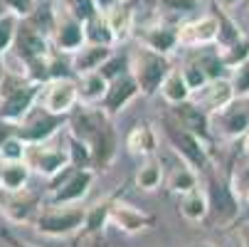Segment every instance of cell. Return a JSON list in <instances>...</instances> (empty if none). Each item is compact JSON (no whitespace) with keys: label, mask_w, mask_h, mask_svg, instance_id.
<instances>
[{"label":"cell","mask_w":249,"mask_h":247,"mask_svg":"<svg viewBox=\"0 0 249 247\" xmlns=\"http://www.w3.org/2000/svg\"><path fill=\"white\" fill-rule=\"evenodd\" d=\"M67 129L72 136L82 138L84 144H89L91 149V161L94 168H109L116 161L119 153V133L114 129L111 116L106 114L101 107H87V104H79V107L69 114Z\"/></svg>","instance_id":"obj_1"},{"label":"cell","mask_w":249,"mask_h":247,"mask_svg":"<svg viewBox=\"0 0 249 247\" xmlns=\"http://www.w3.org/2000/svg\"><path fill=\"white\" fill-rule=\"evenodd\" d=\"M202 186L210 200V223L215 228H230L239 220L242 213V198L234 193L232 183L227 175H222L220 171H215V166L207 168L202 173Z\"/></svg>","instance_id":"obj_2"},{"label":"cell","mask_w":249,"mask_h":247,"mask_svg":"<svg viewBox=\"0 0 249 247\" xmlns=\"http://www.w3.org/2000/svg\"><path fill=\"white\" fill-rule=\"evenodd\" d=\"M170 69H173L170 55L156 52L146 45H138L131 52V75L136 77L143 96H156L160 92L165 77L170 75Z\"/></svg>","instance_id":"obj_3"},{"label":"cell","mask_w":249,"mask_h":247,"mask_svg":"<svg viewBox=\"0 0 249 247\" xmlns=\"http://www.w3.org/2000/svg\"><path fill=\"white\" fill-rule=\"evenodd\" d=\"M160 129H163V136H165V141L170 144V149L183 158V163L193 166L200 175H202L207 168H212L210 144H205L200 136H195V133H190L188 129H183L173 116H165V119L160 121Z\"/></svg>","instance_id":"obj_4"},{"label":"cell","mask_w":249,"mask_h":247,"mask_svg":"<svg viewBox=\"0 0 249 247\" xmlns=\"http://www.w3.org/2000/svg\"><path fill=\"white\" fill-rule=\"evenodd\" d=\"M42 87H45V84H37V82L25 79V75L10 77V72H8L3 94H0V121L18 124V121L35 107V104L40 101Z\"/></svg>","instance_id":"obj_5"},{"label":"cell","mask_w":249,"mask_h":247,"mask_svg":"<svg viewBox=\"0 0 249 247\" xmlns=\"http://www.w3.org/2000/svg\"><path fill=\"white\" fill-rule=\"evenodd\" d=\"M96 181L94 168H74L67 166L57 178L50 181V193L45 198L47 205H79Z\"/></svg>","instance_id":"obj_6"},{"label":"cell","mask_w":249,"mask_h":247,"mask_svg":"<svg viewBox=\"0 0 249 247\" xmlns=\"http://www.w3.org/2000/svg\"><path fill=\"white\" fill-rule=\"evenodd\" d=\"M67 121H69V114H54L37 101L18 124H10V129L27 144H45L59 129L67 126Z\"/></svg>","instance_id":"obj_7"},{"label":"cell","mask_w":249,"mask_h":247,"mask_svg":"<svg viewBox=\"0 0 249 247\" xmlns=\"http://www.w3.org/2000/svg\"><path fill=\"white\" fill-rule=\"evenodd\" d=\"M87 218V208L77 205H42V210L35 218V230L45 237H69L82 230Z\"/></svg>","instance_id":"obj_8"},{"label":"cell","mask_w":249,"mask_h":247,"mask_svg":"<svg viewBox=\"0 0 249 247\" xmlns=\"http://www.w3.org/2000/svg\"><path fill=\"white\" fill-rule=\"evenodd\" d=\"M42 205H45V198L40 193L27 190V188L3 190V198H0V210H3V215L15 225H32L35 218H37V213L42 210Z\"/></svg>","instance_id":"obj_9"},{"label":"cell","mask_w":249,"mask_h":247,"mask_svg":"<svg viewBox=\"0 0 249 247\" xmlns=\"http://www.w3.org/2000/svg\"><path fill=\"white\" fill-rule=\"evenodd\" d=\"M212 131H215L217 138H225V141H242L249 133L247 99L237 96L230 107H225L217 114H212Z\"/></svg>","instance_id":"obj_10"},{"label":"cell","mask_w":249,"mask_h":247,"mask_svg":"<svg viewBox=\"0 0 249 247\" xmlns=\"http://www.w3.org/2000/svg\"><path fill=\"white\" fill-rule=\"evenodd\" d=\"M25 161L32 168V173H40L42 178H47V181L57 178L67 166H72L69 163V151L50 146V141H45V144H27Z\"/></svg>","instance_id":"obj_11"},{"label":"cell","mask_w":249,"mask_h":247,"mask_svg":"<svg viewBox=\"0 0 249 247\" xmlns=\"http://www.w3.org/2000/svg\"><path fill=\"white\" fill-rule=\"evenodd\" d=\"M40 104L54 114H72L79 107V84L77 77L52 79L42 87Z\"/></svg>","instance_id":"obj_12"},{"label":"cell","mask_w":249,"mask_h":247,"mask_svg":"<svg viewBox=\"0 0 249 247\" xmlns=\"http://www.w3.org/2000/svg\"><path fill=\"white\" fill-rule=\"evenodd\" d=\"M10 52L25 64L30 59H37L52 52V38L45 35L42 30H37L35 25H30L27 20H20L18 32H15V42L10 47Z\"/></svg>","instance_id":"obj_13"},{"label":"cell","mask_w":249,"mask_h":247,"mask_svg":"<svg viewBox=\"0 0 249 247\" xmlns=\"http://www.w3.org/2000/svg\"><path fill=\"white\" fill-rule=\"evenodd\" d=\"M170 116L180 124L183 129H188L190 133L200 136L205 144L212 146V144L217 141L215 131H212V116L200 107V104H195L193 99H188V101H183V104H175Z\"/></svg>","instance_id":"obj_14"},{"label":"cell","mask_w":249,"mask_h":247,"mask_svg":"<svg viewBox=\"0 0 249 247\" xmlns=\"http://www.w3.org/2000/svg\"><path fill=\"white\" fill-rule=\"evenodd\" d=\"M52 45H54V52H62V55H74L82 45H87L84 22L64 13L59 5H57V25L52 32Z\"/></svg>","instance_id":"obj_15"},{"label":"cell","mask_w":249,"mask_h":247,"mask_svg":"<svg viewBox=\"0 0 249 247\" xmlns=\"http://www.w3.org/2000/svg\"><path fill=\"white\" fill-rule=\"evenodd\" d=\"M217 32H220V20L215 13L200 15L190 22H180V47L185 50L210 47L217 42Z\"/></svg>","instance_id":"obj_16"},{"label":"cell","mask_w":249,"mask_h":247,"mask_svg":"<svg viewBox=\"0 0 249 247\" xmlns=\"http://www.w3.org/2000/svg\"><path fill=\"white\" fill-rule=\"evenodd\" d=\"M156 223H158V218L153 213H146V210H141L121 198H116V203L111 208V225L124 235H138L143 230L156 228Z\"/></svg>","instance_id":"obj_17"},{"label":"cell","mask_w":249,"mask_h":247,"mask_svg":"<svg viewBox=\"0 0 249 247\" xmlns=\"http://www.w3.org/2000/svg\"><path fill=\"white\" fill-rule=\"evenodd\" d=\"M136 38L141 45H146L156 52L170 55L180 47V25L178 22H168V20H158L153 25H146L136 32Z\"/></svg>","instance_id":"obj_18"},{"label":"cell","mask_w":249,"mask_h":247,"mask_svg":"<svg viewBox=\"0 0 249 247\" xmlns=\"http://www.w3.org/2000/svg\"><path fill=\"white\" fill-rule=\"evenodd\" d=\"M190 99H193L195 104H200V107L212 116V114L222 112L225 107H230V104L237 99V94H234L232 79H230V77H220V79H210L202 89L193 92Z\"/></svg>","instance_id":"obj_19"},{"label":"cell","mask_w":249,"mask_h":247,"mask_svg":"<svg viewBox=\"0 0 249 247\" xmlns=\"http://www.w3.org/2000/svg\"><path fill=\"white\" fill-rule=\"evenodd\" d=\"M141 94V87H138V82H136V77L131 75V72H126V75H121V77H116V79H111L109 82V89H106V96L101 99V104L99 107L109 114L111 119L116 116V114H121L128 104L136 99Z\"/></svg>","instance_id":"obj_20"},{"label":"cell","mask_w":249,"mask_h":247,"mask_svg":"<svg viewBox=\"0 0 249 247\" xmlns=\"http://www.w3.org/2000/svg\"><path fill=\"white\" fill-rule=\"evenodd\" d=\"M121 195H124V186H119L111 195H106L99 203H94L91 208H87V218H84V225L79 230V240L96 237L104 232V228L111 223V208H114L116 198H121Z\"/></svg>","instance_id":"obj_21"},{"label":"cell","mask_w":249,"mask_h":247,"mask_svg":"<svg viewBox=\"0 0 249 247\" xmlns=\"http://www.w3.org/2000/svg\"><path fill=\"white\" fill-rule=\"evenodd\" d=\"M126 149L136 158H151L158 151V131L148 121H138L126 133Z\"/></svg>","instance_id":"obj_22"},{"label":"cell","mask_w":249,"mask_h":247,"mask_svg":"<svg viewBox=\"0 0 249 247\" xmlns=\"http://www.w3.org/2000/svg\"><path fill=\"white\" fill-rule=\"evenodd\" d=\"M116 47H109V45H82L74 55H72V67H74V72L77 77L79 75H87V72H96V69L109 59L114 55Z\"/></svg>","instance_id":"obj_23"},{"label":"cell","mask_w":249,"mask_h":247,"mask_svg":"<svg viewBox=\"0 0 249 247\" xmlns=\"http://www.w3.org/2000/svg\"><path fill=\"white\" fill-rule=\"evenodd\" d=\"M106 20H109L114 35H116V40L119 45L126 42L131 35H133V27H136V10H133V3L131 0H121V3H116L114 8L109 10H104Z\"/></svg>","instance_id":"obj_24"},{"label":"cell","mask_w":249,"mask_h":247,"mask_svg":"<svg viewBox=\"0 0 249 247\" xmlns=\"http://www.w3.org/2000/svg\"><path fill=\"white\" fill-rule=\"evenodd\" d=\"M77 84H79V104H87V107H99L101 99L106 96V89H109V79L99 69L96 72L79 75Z\"/></svg>","instance_id":"obj_25"},{"label":"cell","mask_w":249,"mask_h":247,"mask_svg":"<svg viewBox=\"0 0 249 247\" xmlns=\"http://www.w3.org/2000/svg\"><path fill=\"white\" fill-rule=\"evenodd\" d=\"M178 210L180 215L188 220V223H205L207 215H210V200H207V193L205 188H195L185 195H180V203H178Z\"/></svg>","instance_id":"obj_26"},{"label":"cell","mask_w":249,"mask_h":247,"mask_svg":"<svg viewBox=\"0 0 249 247\" xmlns=\"http://www.w3.org/2000/svg\"><path fill=\"white\" fill-rule=\"evenodd\" d=\"M32 168L27 161H3V171H0V188L3 190H22L30 183Z\"/></svg>","instance_id":"obj_27"},{"label":"cell","mask_w":249,"mask_h":247,"mask_svg":"<svg viewBox=\"0 0 249 247\" xmlns=\"http://www.w3.org/2000/svg\"><path fill=\"white\" fill-rule=\"evenodd\" d=\"M160 94H163V99L170 104V107L183 104V101H188L193 96V89L188 87V82L183 77V69H175V67L170 69V75L165 77V82L160 87Z\"/></svg>","instance_id":"obj_28"},{"label":"cell","mask_w":249,"mask_h":247,"mask_svg":"<svg viewBox=\"0 0 249 247\" xmlns=\"http://www.w3.org/2000/svg\"><path fill=\"white\" fill-rule=\"evenodd\" d=\"M133 183H136L138 190H146V193L156 190V188L163 183V163H160L156 156L143 158V163L138 166V171H136V175H133Z\"/></svg>","instance_id":"obj_29"},{"label":"cell","mask_w":249,"mask_h":247,"mask_svg":"<svg viewBox=\"0 0 249 247\" xmlns=\"http://www.w3.org/2000/svg\"><path fill=\"white\" fill-rule=\"evenodd\" d=\"M84 32H87V42L91 45H109V47H119V40L116 35L109 25V20H106L104 13L94 15L91 20L84 22Z\"/></svg>","instance_id":"obj_30"},{"label":"cell","mask_w":249,"mask_h":247,"mask_svg":"<svg viewBox=\"0 0 249 247\" xmlns=\"http://www.w3.org/2000/svg\"><path fill=\"white\" fill-rule=\"evenodd\" d=\"M200 178L202 175L193 166L183 163V166L173 168V173L168 175V190L178 193V195H185V193H190V190H195L200 186Z\"/></svg>","instance_id":"obj_31"},{"label":"cell","mask_w":249,"mask_h":247,"mask_svg":"<svg viewBox=\"0 0 249 247\" xmlns=\"http://www.w3.org/2000/svg\"><path fill=\"white\" fill-rule=\"evenodd\" d=\"M215 10H217L215 15H217V20H220V32H217V42H215V47H217V50H225V47L234 45L244 32H242L239 25L230 18L227 10H222L220 5H215Z\"/></svg>","instance_id":"obj_32"},{"label":"cell","mask_w":249,"mask_h":247,"mask_svg":"<svg viewBox=\"0 0 249 247\" xmlns=\"http://www.w3.org/2000/svg\"><path fill=\"white\" fill-rule=\"evenodd\" d=\"M227 178H230V183H232V188H234V193L239 198H244L249 193V153L247 151H242L234 158V163H232V168L227 173Z\"/></svg>","instance_id":"obj_33"},{"label":"cell","mask_w":249,"mask_h":247,"mask_svg":"<svg viewBox=\"0 0 249 247\" xmlns=\"http://www.w3.org/2000/svg\"><path fill=\"white\" fill-rule=\"evenodd\" d=\"M99 72L106 77V79H116V77H121V75H126V72H131V52H119V50H114V55L106 59L101 67H99Z\"/></svg>","instance_id":"obj_34"},{"label":"cell","mask_w":249,"mask_h":247,"mask_svg":"<svg viewBox=\"0 0 249 247\" xmlns=\"http://www.w3.org/2000/svg\"><path fill=\"white\" fill-rule=\"evenodd\" d=\"M57 5H59L64 13H69L72 18L82 20V22H87V20H91L94 15L101 13L99 5H96V0H57Z\"/></svg>","instance_id":"obj_35"},{"label":"cell","mask_w":249,"mask_h":247,"mask_svg":"<svg viewBox=\"0 0 249 247\" xmlns=\"http://www.w3.org/2000/svg\"><path fill=\"white\" fill-rule=\"evenodd\" d=\"M156 8L175 18H185V15H195L202 10V0H158Z\"/></svg>","instance_id":"obj_36"},{"label":"cell","mask_w":249,"mask_h":247,"mask_svg":"<svg viewBox=\"0 0 249 247\" xmlns=\"http://www.w3.org/2000/svg\"><path fill=\"white\" fill-rule=\"evenodd\" d=\"M69 163L74 168H94V161H91V149L89 144H84L82 138L69 133Z\"/></svg>","instance_id":"obj_37"},{"label":"cell","mask_w":249,"mask_h":247,"mask_svg":"<svg viewBox=\"0 0 249 247\" xmlns=\"http://www.w3.org/2000/svg\"><path fill=\"white\" fill-rule=\"evenodd\" d=\"M27 156V141H22L20 136L10 133L0 141V161H25Z\"/></svg>","instance_id":"obj_38"},{"label":"cell","mask_w":249,"mask_h":247,"mask_svg":"<svg viewBox=\"0 0 249 247\" xmlns=\"http://www.w3.org/2000/svg\"><path fill=\"white\" fill-rule=\"evenodd\" d=\"M220 55H222V62H225L227 69H234L237 64H242L249 57V35H242L234 45L220 50Z\"/></svg>","instance_id":"obj_39"},{"label":"cell","mask_w":249,"mask_h":247,"mask_svg":"<svg viewBox=\"0 0 249 247\" xmlns=\"http://www.w3.org/2000/svg\"><path fill=\"white\" fill-rule=\"evenodd\" d=\"M20 18L13 13H5L0 18V55H8L13 42H15V32H18Z\"/></svg>","instance_id":"obj_40"},{"label":"cell","mask_w":249,"mask_h":247,"mask_svg":"<svg viewBox=\"0 0 249 247\" xmlns=\"http://www.w3.org/2000/svg\"><path fill=\"white\" fill-rule=\"evenodd\" d=\"M183 77H185V82H188V87H190L193 92L202 89V87L210 82V77L205 75V69H202L195 59H188V64L183 67Z\"/></svg>","instance_id":"obj_41"},{"label":"cell","mask_w":249,"mask_h":247,"mask_svg":"<svg viewBox=\"0 0 249 247\" xmlns=\"http://www.w3.org/2000/svg\"><path fill=\"white\" fill-rule=\"evenodd\" d=\"M232 87L237 96H249V57L232 69Z\"/></svg>","instance_id":"obj_42"},{"label":"cell","mask_w":249,"mask_h":247,"mask_svg":"<svg viewBox=\"0 0 249 247\" xmlns=\"http://www.w3.org/2000/svg\"><path fill=\"white\" fill-rule=\"evenodd\" d=\"M3 3H5V8H8L13 15H18L20 20L30 18V15L35 13V8H37V0H3Z\"/></svg>","instance_id":"obj_43"},{"label":"cell","mask_w":249,"mask_h":247,"mask_svg":"<svg viewBox=\"0 0 249 247\" xmlns=\"http://www.w3.org/2000/svg\"><path fill=\"white\" fill-rule=\"evenodd\" d=\"M0 237H3V240H5L10 247H35V245H30V242H25V240L15 237V235H13V232H8V230H5L3 235H0Z\"/></svg>","instance_id":"obj_44"},{"label":"cell","mask_w":249,"mask_h":247,"mask_svg":"<svg viewBox=\"0 0 249 247\" xmlns=\"http://www.w3.org/2000/svg\"><path fill=\"white\" fill-rule=\"evenodd\" d=\"M5 79H8V64H5V55H0V94H3Z\"/></svg>","instance_id":"obj_45"},{"label":"cell","mask_w":249,"mask_h":247,"mask_svg":"<svg viewBox=\"0 0 249 247\" xmlns=\"http://www.w3.org/2000/svg\"><path fill=\"white\" fill-rule=\"evenodd\" d=\"M239 242L242 247H249V220L239 225Z\"/></svg>","instance_id":"obj_46"},{"label":"cell","mask_w":249,"mask_h":247,"mask_svg":"<svg viewBox=\"0 0 249 247\" xmlns=\"http://www.w3.org/2000/svg\"><path fill=\"white\" fill-rule=\"evenodd\" d=\"M239 3H242V0H215V5H220V8H222V10H227V13H232Z\"/></svg>","instance_id":"obj_47"},{"label":"cell","mask_w":249,"mask_h":247,"mask_svg":"<svg viewBox=\"0 0 249 247\" xmlns=\"http://www.w3.org/2000/svg\"><path fill=\"white\" fill-rule=\"evenodd\" d=\"M116 3H121V0H96V5H99L101 13H104V10H109V8H114Z\"/></svg>","instance_id":"obj_48"},{"label":"cell","mask_w":249,"mask_h":247,"mask_svg":"<svg viewBox=\"0 0 249 247\" xmlns=\"http://www.w3.org/2000/svg\"><path fill=\"white\" fill-rule=\"evenodd\" d=\"M242 151H247V153H249V133L242 138Z\"/></svg>","instance_id":"obj_49"},{"label":"cell","mask_w":249,"mask_h":247,"mask_svg":"<svg viewBox=\"0 0 249 247\" xmlns=\"http://www.w3.org/2000/svg\"><path fill=\"white\" fill-rule=\"evenodd\" d=\"M5 13H10V10H8V8H5V3H3V0H0V18H3V15H5Z\"/></svg>","instance_id":"obj_50"},{"label":"cell","mask_w":249,"mask_h":247,"mask_svg":"<svg viewBox=\"0 0 249 247\" xmlns=\"http://www.w3.org/2000/svg\"><path fill=\"white\" fill-rule=\"evenodd\" d=\"M195 247H220V245H215V242H200V245H195Z\"/></svg>","instance_id":"obj_51"},{"label":"cell","mask_w":249,"mask_h":247,"mask_svg":"<svg viewBox=\"0 0 249 247\" xmlns=\"http://www.w3.org/2000/svg\"><path fill=\"white\" fill-rule=\"evenodd\" d=\"M143 3H146L148 8H156V3H158V0H143Z\"/></svg>","instance_id":"obj_52"},{"label":"cell","mask_w":249,"mask_h":247,"mask_svg":"<svg viewBox=\"0 0 249 247\" xmlns=\"http://www.w3.org/2000/svg\"><path fill=\"white\" fill-rule=\"evenodd\" d=\"M242 203H244V205H247V208H249V193H247V195H244V198H242Z\"/></svg>","instance_id":"obj_53"},{"label":"cell","mask_w":249,"mask_h":247,"mask_svg":"<svg viewBox=\"0 0 249 247\" xmlns=\"http://www.w3.org/2000/svg\"><path fill=\"white\" fill-rule=\"evenodd\" d=\"M244 99H247V109H249V96H244Z\"/></svg>","instance_id":"obj_54"},{"label":"cell","mask_w":249,"mask_h":247,"mask_svg":"<svg viewBox=\"0 0 249 247\" xmlns=\"http://www.w3.org/2000/svg\"><path fill=\"white\" fill-rule=\"evenodd\" d=\"M0 171H3V161H0Z\"/></svg>","instance_id":"obj_55"},{"label":"cell","mask_w":249,"mask_h":247,"mask_svg":"<svg viewBox=\"0 0 249 247\" xmlns=\"http://www.w3.org/2000/svg\"><path fill=\"white\" fill-rule=\"evenodd\" d=\"M247 15H249V5H247Z\"/></svg>","instance_id":"obj_56"}]
</instances>
